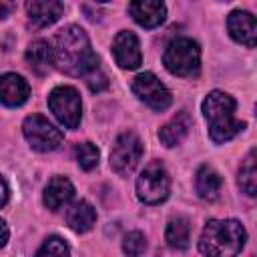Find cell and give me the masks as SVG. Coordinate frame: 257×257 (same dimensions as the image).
Returning <instances> with one entry per match:
<instances>
[{
	"instance_id": "cell-1",
	"label": "cell",
	"mask_w": 257,
	"mask_h": 257,
	"mask_svg": "<svg viewBox=\"0 0 257 257\" xmlns=\"http://www.w3.org/2000/svg\"><path fill=\"white\" fill-rule=\"evenodd\" d=\"M50 46L56 68L70 76H88L98 68V58L90 46V40L76 24L62 28Z\"/></svg>"
},
{
	"instance_id": "cell-2",
	"label": "cell",
	"mask_w": 257,
	"mask_h": 257,
	"mask_svg": "<svg viewBox=\"0 0 257 257\" xmlns=\"http://www.w3.org/2000/svg\"><path fill=\"white\" fill-rule=\"evenodd\" d=\"M245 241V227L237 219H211L201 233L199 249L205 257H237Z\"/></svg>"
},
{
	"instance_id": "cell-3",
	"label": "cell",
	"mask_w": 257,
	"mask_h": 257,
	"mask_svg": "<svg viewBox=\"0 0 257 257\" xmlns=\"http://www.w3.org/2000/svg\"><path fill=\"white\" fill-rule=\"evenodd\" d=\"M235 98L223 90H211L205 96L203 116L209 122V137L213 143H227L245 128V122L235 116Z\"/></svg>"
},
{
	"instance_id": "cell-4",
	"label": "cell",
	"mask_w": 257,
	"mask_h": 257,
	"mask_svg": "<svg viewBox=\"0 0 257 257\" xmlns=\"http://www.w3.org/2000/svg\"><path fill=\"white\" fill-rule=\"evenodd\" d=\"M163 64L175 76H195L201 68V48L193 38H173L163 52Z\"/></svg>"
},
{
	"instance_id": "cell-5",
	"label": "cell",
	"mask_w": 257,
	"mask_h": 257,
	"mask_svg": "<svg viewBox=\"0 0 257 257\" xmlns=\"http://www.w3.org/2000/svg\"><path fill=\"white\" fill-rule=\"evenodd\" d=\"M171 177L161 163H151L137 179V197L147 205H159L169 197Z\"/></svg>"
},
{
	"instance_id": "cell-6",
	"label": "cell",
	"mask_w": 257,
	"mask_h": 257,
	"mask_svg": "<svg viewBox=\"0 0 257 257\" xmlns=\"http://www.w3.org/2000/svg\"><path fill=\"white\" fill-rule=\"evenodd\" d=\"M48 108L58 118V122L66 128H76L82 116L80 94L72 86H56L48 94Z\"/></svg>"
},
{
	"instance_id": "cell-7",
	"label": "cell",
	"mask_w": 257,
	"mask_h": 257,
	"mask_svg": "<svg viewBox=\"0 0 257 257\" xmlns=\"http://www.w3.org/2000/svg\"><path fill=\"white\" fill-rule=\"evenodd\" d=\"M22 133H24L26 141L30 143V147L40 153H50V151L58 149L62 143L60 128H56L48 118H44L40 114L26 116L22 122Z\"/></svg>"
},
{
	"instance_id": "cell-8",
	"label": "cell",
	"mask_w": 257,
	"mask_h": 257,
	"mask_svg": "<svg viewBox=\"0 0 257 257\" xmlns=\"http://www.w3.org/2000/svg\"><path fill=\"white\" fill-rule=\"evenodd\" d=\"M143 155V143L135 133H122L116 137L110 151V167L118 175H128L137 169Z\"/></svg>"
},
{
	"instance_id": "cell-9",
	"label": "cell",
	"mask_w": 257,
	"mask_h": 257,
	"mask_svg": "<svg viewBox=\"0 0 257 257\" xmlns=\"http://www.w3.org/2000/svg\"><path fill=\"white\" fill-rule=\"evenodd\" d=\"M133 92L153 110H165L171 106V92L169 88L153 74V72H141L133 80Z\"/></svg>"
},
{
	"instance_id": "cell-10",
	"label": "cell",
	"mask_w": 257,
	"mask_h": 257,
	"mask_svg": "<svg viewBox=\"0 0 257 257\" xmlns=\"http://www.w3.org/2000/svg\"><path fill=\"white\" fill-rule=\"evenodd\" d=\"M112 54H114V60L120 68H126V70L139 68L143 56H141V44H139L137 34L131 30H120L114 36Z\"/></svg>"
},
{
	"instance_id": "cell-11",
	"label": "cell",
	"mask_w": 257,
	"mask_h": 257,
	"mask_svg": "<svg viewBox=\"0 0 257 257\" xmlns=\"http://www.w3.org/2000/svg\"><path fill=\"white\" fill-rule=\"evenodd\" d=\"M227 30L231 34V38L239 44H245L249 48L255 46L257 42V24L255 18L245 12V10H233L227 18Z\"/></svg>"
},
{
	"instance_id": "cell-12",
	"label": "cell",
	"mask_w": 257,
	"mask_h": 257,
	"mask_svg": "<svg viewBox=\"0 0 257 257\" xmlns=\"http://www.w3.org/2000/svg\"><path fill=\"white\" fill-rule=\"evenodd\" d=\"M128 12L143 28H157L167 18V6L157 0H137L128 4Z\"/></svg>"
},
{
	"instance_id": "cell-13",
	"label": "cell",
	"mask_w": 257,
	"mask_h": 257,
	"mask_svg": "<svg viewBox=\"0 0 257 257\" xmlns=\"http://www.w3.org/2000/svg\"><path fill=\"white\" fill-rule=\"evenodd\" d=\"M30 94L28 82L14 72L0 74V102L6 106H20Z\"/></svg>"
},
{
	"instance_id": "cell-14",
	"label": "cell",
	"mask_w": 257,
	"mask_h": 257,
	"mask_svg": "<svg viewBox=\"0 0 257 257\" xmlns=\"http://www.w3.org/2000/svg\"><path fill=\"white\" fill-rule=\"evenodd\" d=\"M62 10H64V6L58 0H30V2H26L28 18L36 28H46V26L54 24L62 16Z\"/></svg>"
},
{
	"instance_id": "cell-15",
	"label": "cell",
	"mask_w": 257,
	"mask_h": 257,
	"mask_svg": "<svg viewBox=\"0 0 257 257\" xmlns=\"http://www.w3.org/2000/svg\"><path fill=\"white\" fill-rule=\"evenodd\" d=\"M72 197H74V187H72V183H70L66 177L56 175V177H52V179L48 181V185L44 187V197H42V201H44V205H46L50 211H58V209H62Z\"/></svg>"
},
{
	"instance_id": "cell-16",
	"label": "cell",
	"mask_w": 257,
	"mask_h": 257,
	"mask_svg": "<svg viewBox=\"0 0 257 257\" xmlns=\"http://www.w3.org/2000/svg\"><path fill=\"white\" fill-rule=\"evenodd\" d=\"M191 128V116L187 110H179L169 122H165L159 128V139L165 147H177L185 141Z\"/></svg>"
},
{
	"instance_id": "cell-17",
	"label": "cell",
	"mask_w": 257,
	"mask_h": 257,
	"mask_svg": "<svg viewBox=\"0 0 257 257\" xmlns=\"http://www.w3.org/2000/svg\"><path fill=\"white\" fill-rule=\"evenodd\" d=\"M66 223L74 233H86L96 223V211L88 201H76L66 211Z\"/></svg>"
},
{
	"instance_id": "cell-18",
	"label": "cell",
	"mask_w": 257,
	"mask_h": 257,
	"mask_svg": "<svg viewBox=\"0 0 257 257\" xmlns=\"http://www.w3.org/2000/svg\"><path fill=\"white\" fill-rule=\"evenodd\" d=\"M221 185H223L221 175L213 167H209V165L199 167L197 177H195V189H197V195L203 201H215L219 197Z\"/></svg>"
},
{
	"instance_id": "cell-19",
	"label": "cell",
	"mask_w": 257,
	"mask_h": 257,
	"mask_svg": "<svg viewBox=\"0 0 257 257\" xmlns=\"http://www.w3.org/2000/svg\"><path fill=\"white\" fill-rule=\"evenodd\" d=\"M26 62L30 64V68L36 74H46L52 68V64H54L52 46L46 40H34L26 48Z\"/></svg>"
},
{
	"instance_id": "cell-20",
	"label": "cell",
	"mask_w": 257,
	"mask_h": 257,
	"mask_svg": "<svg viewBox=\"0 0 257 257\" xmlns=\"http://www.w3.org/2000/svg\"><path fill=\"white\" fill-rule=\"evenodd\" d=\"M165 239H167V245L171 249H177V251L187 249L189 241H191V223H189V219L187 217H173L167 223Z\"/></svg>"
},
{
	"instance_id": "cell-21",
	"label": "cell",
	"mask_w": 257,
	"mask_h": 257,
	"mask_svg": "<svg viewBox=\"0 0 257 257\" xmlns=\"http://www.w3.org/2000/svg\"><path fill=\"white\" fill-rule=\"evenodd\" d=\"M239 187L243 189V193H247L249 197L257 195V167H255V149L249 151V155L245 157L241 169H239Z\"/></svg>"
},
{
	"instance_id": "cell-22",
	"label": "cell",
	"mask_w": 257,
	"mask_h": 257,
	"mask_svg": "<svg viewBox=\"0 0 257 257\" xmlns=\"http://www.w3.org/2000/svg\"><path fill=\"white\" fill-rule=\"evenodd\" d=\"M34 257H70V249L64 243V239H60V237L54 235V237H48L40 245V249L36 251Z\"/></svg>"
},
{
	"instance_id": "cell-23",
	"label": "cell",
	"mask_w": 257,
	"mask_h": 257,
	"mask_svg": "<svg viewBox=\"0 0 257 257\" xmlns=\"http://www.w3.org/2000/svg\"><path fill=\"white\" fill-rule=\"evenodd\" d=\"M76 163L82 171H92L98 165V149L92 143H82L76 147Z\"/></svg>"
},
{
	"instance_id": "cell-24",
	"label": "cell",
	"mask_w": 257,
	"mask_h": 257,
	"mask_svg": "<svg viewBox=\"0 0 257 257\" xmlns=\"http://www.w3.org/2000/svg\"><path fill=\"white\" fill-rule=\"evenodd\" d=\"M147 249V239L141 231H131L124 235L122 239V251L128 255V257H141Z\"/></svg>"
},
{
	"instance_id": "cell-25",
	"label": "cell",
	"mask_w": 257,
	"mask_h": 257,
	"mask_svg": "<svg viewBox=\"0 0 257 257\" xmlns=\"http://www.w3.org/2000/svg\"><path fill=\"white\" fill-rule=\"evenodd\" d=\"M86 82H88V86H90V90H92V92H100V90H102V88H106V84H108V82H106V76H104V74H100V72H98V68L86 76Z\"/></svg>"
},
{
	"instance_id": "cell-26",
	"label": "cell",
	"mask_w": 257,
	"mask_h": 257,
	"mask_svg": "<svg viewBox=\"0 0 257 257\" xmlns=\"http://www.w3.org/2000/svg\"><path fill=\"white\" fill-rule=\"evenodd\" d=\"M14 10V2H8V0H0V18H6L10 12Z\"/></svg>"
},
{
	"instance_id": "cell-27",
	"label": "cell",
	"mask_w": 257,
	"mask_h": 257,
	"mask_svg": "<svg viewBox=\"0 0 257 257\" xmlns=\"http://www.w3.org/2000/svg\"><path fill=\"white\" fill-rule=\"evenodd\" d=\"M6 201H8V185H6V181L0 177V207H2Z\"/></svg>"
},
{
	"instance_id": "cell-28",
	"label": "cell",
	"mask_w": 257,
	"mask_h": 257,
	"mask_svg": "<svg viewBox=\"0 0 257 257\" xmlns=\"http://www.w3.org/2000/svg\"><path fill=\"white\" fill-rule=\"evenodd\" d=\"M6 241H8V227H6V223L0 219V247H4Z\"/></svg>"
}]
</instances>
